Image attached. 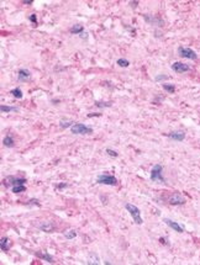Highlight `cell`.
Listing matches in <instances>:
<instances>
[{
	"label": "cell",
	"mask_w": 200,
	"mask_h": 265,
	"mask_svg": "<svg viewBox=\"0 0 200 265\" xmlns=\"http://www.w3.org/2000/svg\"><path fill=\"white\" fill-rule=\"evenodd\" d=\"M96 183L98 184H104V185H110V186H115L118 185V179H116L111 174H100V175L96 176Z\"/></svg>",
	"instance_id": "obj_1"
},
{
	"label": "cell",
	"mask_w": 200,
	"mask_h": 265,
	"mask_svg": "<svg viewBox=\"0 0 200 265\" xmlns=\"http://www.w3.org/2000/svg\"><path fill=\"white\" fill-rule=\"evenodd\" d=\"M125 207L128 211V213L131 215V217L133 218V221L136 222L137 224H142L143 223L142 218H141V211H140V209L137 207V206H135L132 204H126Z\"/></svg>",
	"instance_id": "obj_2"
},
{
	"label": "cell",
	"mask_w": 200,
	"mask_h": 265,
	"mask_svg": "<svg viewBox=\"0 0 200 265\" xmlns=\"http://www.w3.org/2000/svg\"><path fill=\"white\" fill-rule=\"evenodd\" d=\"M162 171H163V166L162 165H161V164L154 165L152 168V170H151V180H152V181H162V183H164L166 180L163 178Z\"/></svg>",
	"instance_id": "obj_3"
},
{
	"label": "cell",
	"mask_w": 200,
	"mask_h": 265,
	"mask_svg": "<svg viewBox=\"0 0 200 265\" xmlns=\"http://www.w3.org/2000/svg\"><path fill=\"white\" fill-rule=\"evenodd\" d=\"M70 131H72L73 134H90L93 132V128L83 124H75L70 127Z\"/></svg>",
	"instance_id": "obj_4"
},
{
	"label": "cell",
	"mask_w": 200,
	"mask_h": 265,
	"mask_svg": "<svg viewBox=\"0 0 200 265\" xmlns=\"http://www.w3.org/2000/svg\"><path fill=\"white\" fill-rule=\"evenodd\" d=\"M178 54L183 58H188V59H196L198 54L193 51L191 48H186V47H179L178 48Z\"/></svg>",
	"instance_id": "obj_5"
},
{
	"label": "cell",
	"mask_w": 200,
	"mask_h": 265,
	"mask_svg": "<svg viewBox=\"0 0 200 265\" xmlns=\"http://www.w3.org/2000/svg\"><path fill=\"white\" fill-rule=\"evenodd\" d=\"M172 69L176 73H185V72H189L191 68H190L189 64H185V63H182V62H176V63L172 64Z\"/></svg>",
	"instance_id": "obj_6"
},
{
	"label": "cell",
	"mask_w": 200,
	"mask_h": 265,
	"mask_svg": "<svg viewBox=\"0 0 200 265\" xmlns=\"http://www.w3.org/2000/svg\"><path fill=\"white\" fill-rule=\"evenodd\" d=\"M37 227L40 228L41 231L46 232V233H52L53 231H56V224L53 222H51V221H44V222L38 224Z\"/></svg>",
	"instance_id": "obj_7"
},
{
	"label": "cell",
	"mask_w": 200,
	"mask_h": 265,
	"mask_svg": "<svg viewBox=\"0 0 200 265\" xmlns=\"http://www.w3.org/2000/svg\"><path fill=\"white\" fill-rule=\"evenodd\" d=\"M169 204L171 205H183L185 204V197L179 192H174L169 199Z\"/></svg>",
	"instance_id": "obj_8"
},
{
	"label": "cell",
	"mask_w": 200,
	"mask_h": 265,
	"mask_svg": "<svg viewBox=\"0 0 200 265\" xmlns=\"http://www.w3.org/2000/svg\"><path fill=\"white\" fill-rule=\"evenodd\" d=\"M164 222H166V224L167 226H169V227L172 228V229H174L176 232H178V233H183V232L185 231L184 229V227L183 226H180L179 223H177V222H174V221H172V219H168V218H164Z\"/></svg>",
	"instance_id": "obj_9"
},
{
	"label": "cell",
	"mask_w": 200,
	"mask_h": 265,
	"mask_svg": "<svg viewBox=\"0 0 200 265\" xmlns=\"http://www.w3.org/2000/svg\"><path fill=\"white\" fill-rule=\"evenodd\" d=\"M17 79H19V81H29L30 79H31V73H30V70H27V69H20L19 70V73H17Z\"/></svg>",
	"instance_id": "obj_10"
},
{
	"label": "cell",
	"mask_w": 200,
	"mask_h": 265,
	"mask_svg": "<svg viewBox=\"0 0 200 265\" xmlns=\"http://www.w3.org/2000/svg\"><path fill=\"white\" fill-rule=\"evenodd\" d=\"M169 138L174 139V141H178V142H182L184 138H185V133L183 131H173L171 133L167 134Z\"/></svg>",
	"instance_id": "obj_11"
},
{
	"label": "cell",
	"mask_w": 200,
	"mask_h": 265,
	"mask_svg": "<svg viewBox=\"0 0 200 265\" xmlns=\"http://www.w3.org/2000/svg\"><path fill=\"white\" fill-rule=\"evenodd\" d=\"M6 181H10L9 184H11L12 186H15V185H24L25 183H26V179L16 178V176H9V178H6ZM8 185H6V186H8Z\"/></svg>",
	"instance_id": "obj_12"
},
{
	"label": "cell",
	"mask_w": 200,
	"mask_h": 265,
	"mask_svg": "<svg viewBox=\"0 0 200 265\" xmlns=\"http://www.w3.org/2000/svg\"><path fill=\"white\" fill-rule=\"evenodd\" d=\"M35 254H36V256L41 258V259H43V260H46V261L49 263V264L54 263V261H53V256L51 255V254H48V253H46V251H43V253H41V251H36Z\"/></svg>",
	"instance_id": "obj_13"
},
{
	"label": "cell",
	"mask_w": 200,
	"mask_h": 265,
	"mask_svg": "<svg viewBox=\"0 0 200 265\" xmlns=\"http://www.w3.org/2000/svg\"><path fill=\"white\" fill-rule=\"evenodd\" d=\"M0 248L3 251H8L10 249V241L8 237H3L0 239Z\"/></svg>",
	"instance_id": "obj_14"
},
{
	"label": "cell",
	"mask_w": 200,
	"mask_h": 265,
	"mask_svg": "<svg viewBox=\"0 0 200 265\" xmlns=\"http://www.w3.org/2000/svg\"><path fill=\"white\" fill-rule=\"evenodd\" d=\"M145 20L150 24H157L158 26H162V24H163V21L161 20V19H154L153 16L151 17L150 15H145Z\"/></svg>",
	"instance_id": "obj_15"
},
{
	"label": "cell",
	"mask_w": 200,
	"mask_h": 265,
	"mask_svg": "<svg viewBox=\"0 0 200 265\" xmlns=\"http://www.w3.org/2000/svg\"><path fill=\"white\" fill-rule=\"evenodd\" d=\"M3 144L5 147H9V148L14 146V139H12L11 136H5L4 139H3Z\"/></svg>",
	"instance_id": "obj_16"
},
{
	"label": "cell",
	"mask_w": 200,
	"mask_h": 265,
	"mask_svg": "<svg viewBox=\"0 0 200 265\" xmlns=\"http://www.w3.org/2000/svg\"><path fill=\"white\" fill-rule=\"evenodd\" d=\"M83 30H84L83 25H74V26L70 29V32H72V34H74V35H77V34H82Z\"/></svg>",
	"instance_id": "obj_17"
},
{
	"label": "cell",
	"mask_w": 200,
	"mask_h": 265,
	"mask_svg": "<svg viewBox=\"0 0 200 265\" xmlns=\"http://www.w3.org/2000/svg\"><path fill=\"white\" fill-rule=\"evenodd\" d=\"M0 110H1V112L8 114V112H11V111H17L19 109H17V107H14V106H5V105H1Z\"/></svg>",
	"instance_id": "obj_18"
},
{
	"label": "cell",
	"mask_w": 200,
	"mask_h": 265,
	"mask_svg": "<svg viewBox=\"0 0 200 265\" xmlns=\"http://www.w3.org/2000/svg\"><path fill=\"white\" fill-rule=\"evenodd\" d=\"M73 124H74V122H73L72 120H62V121L59 122V126H61L62 128H67V127H72Z\"/></svg>",
	"instance_id": "obj_19"
},
{
	"label": "cell",
	"mask_w": 200,
	"mask_h": 265,
	"mask_svg": "<svg viewBox=\"0 0 200 265\" xmlns=\"http://www.w3.org/2000/svg\"><path fill=\"white\" fill-rule=\"evenodd\" d=\"M25 190H26L25 185H15V186H12V192H14V194H20V192H24Z\"/></svg>",
	"instance_id": "obj_20"
},
{
	"label": "cell",
	"mask_w": 200,
	"mask_h": 265,
	"mask_svg": "<svg viewBox=\"0 0 200 265\" xmlns=\"http://www.w3.org/2000/svg\"><path fill=\"white\" fill-rule=\"evenodd\" d=\"M11 94H12V96H14V98H16V99H21L22 96H24V94H22V91H21V89H20V88L14 89V90L11 91Z\"/></svg>",
	"instance_id": "obj_21"
},
{
	"label": "cell",
	"mask_w": 200,
	"mask_h": 265,
	"mask_svg": "<svg viewBox=\"0 0 200 265\" xmlns=\"http://www.w3.org/2000/svg\"><path fill=\"white\" fill-rule=\"evenodd\" d=\"M163 89L166 90V91H168L169 94H173L174 91H176V86L172 85V84H163Z\"/></svg>",
	"instance_id": "obj_22"
},
{
	"label": "cell",
	"mask_w": 200,
	"mask_h": 265,
	"mask_svg": "<svg viewBox=\"0 0 200 265\" xmlns=\"http://www.w3.org/2000/svg\"><path fill=\"white\" fill-rule=\"evenodd\" d=\"M64 237H66L67 239H73V238L77 237V232L74 229H69V231H67L66 233H64Z\"/></svg>",
	"instance_id": "obj_23"
},
{
	"label": "cell",
	"mask_w": 200,
	"mask_h": 265,
	"mask_svg": "<svg viewBox=\"0 0 200 265\" xmlns=\"http://www.w3.org/2000/svg\"><path fill=\"white\" fill-rule=\"evenodd\" d=\"M116 63H118L120 67H124V68L130 66V62H128L127 59H125V58H120V59H118V62H116Z\"/></svg>",
	"instance_id": "obj_24"
},
{
	"label": "cell",
	"mask_w": 200,
	"mask_h": 265,
	"mask_svg": "<svg viewBox=\"0 0 200 265\" xmlns=\"http://www.w3.org/2000/svg\"><path fill=\"white\" fill-rule=\"evenodd\" d=\"M106 153H108L110 157H114V158H116V157L119 156V153L116 152V151H114V149H111V148H106Z\"/></svg>",
	"instance_id": "obj_25"
},
{
	"label": "cell",
	"mask_w": 200,
	"mask_h": 265,
	"mask_svg": "<svg viewBox=\"0 0 200 265\" xmlns=\"http://www.w3.org/2000/svg\"><path fill=\"white\" fill-rule=\"evenodd\" d=\"M29 19H30V21L34 24V26H37V24H38V22H37V16H36L35 14H31V15L29 16Z\"/></svg>",
	"instance_id": "obj_26"
},
{
	"label": "cell",
	"mask_w": 200,
	"mask_h": 265,
	"mask_svg": "<svg viewBox=\"0 0 200 265\" xmlns=\"http://www.w3.org/2000/svg\"><path fill=\"white\" fill-rule=\"evenodd\" d=\"M95 105L98 107H109V106H111L110 102H99V101H96Z\"/></svg>",
	"instance_id": "obj_27"
},
{
	"label": "cell",
	"mask_w": 200,
	"mask_h": 265,
	"mask_svg": "<svg viewBox=\"0 0 200 265\" xmlns=\"http://www.w3.org/2000/svg\"><path fill=\"white\" fill-rule=\"evenodd\" d=\"M27 205H36V206H41L40 201H38L37 199H34V200H30V201L27 202Z\"/></svg>",
	"instance_id": "obj_28"
},
{
	"label": "cell",
	"mask_w": 200,
	"mask_h": 265,
	"mask_svg": "<svg viewBox=\"0 0 200 265\" xmlns=\"http://www.w3.org/2000/svg\"><path fill=\"white\" fill-rule=\"evenodd\" d=\"M166 79H168V76H167V75H157V76H156V81L166 80Z\"/></svg>",
	"instance_id": "obj_29"
},
{
	"label": "cell",
	"mask_w": 200,
	"mask_h": 265,
	"mask_svg": "<svg viewBox=\"0 0 200 265\" xmlns=\"http://www.w3.org/2000/svg\"><path fill=\"white\" fill-rule=\"evenodd\" d=\"M137 4H138V1H130V5L132 6V8H136Z\"/></svg>",
	"instance_id": "obj_30"
},
{
	"label": "cell",
	"mask_w": 200,
	"mask_h": 265,
	"mask_svg": "<svg viewBox=\"0 0 200 265\" xmlns=\"http://www.w3.org/2000/svg\"><path fill=\"white\" fill-rule=\"evenodd\" d=\"M66 186H67V184H59L57 187H58V189H62V187H66Z\"/></svg>",
	"instance_id": "obj_31"
},
{
	"label": "cell",
	"mask_w": 200,
	"mask_h": 265,
	"mask_svg": "<svg viewBox=\"0 0 200 265\" xmlns=\"http://www.w3.org/2000/svg\"><path fill=\"white\" fill-rule=\"evenodd\" d=\"M159 242H161V243H162V244H166V243H167L164 238H159Z\"/></svg>",
	"instance_id": "obj_32"
},
{
	"label": "cell",
	"mask_w": 200,
	"mask_h": 265,
	"mask_svg": "<svg viewBox=\"0 0 200 265\" xmlns=\"http://www.w3.org/2000/svg\"><path fill=\"white\" fill-rule=\"evenodd\" d=\"M32 3H34V1H31V0H29V1H24L25 5H30V4H32Z\"/></svg>",
	"instance_id": "obj_33"
}]
</instances>
